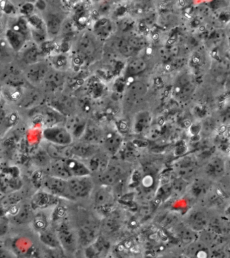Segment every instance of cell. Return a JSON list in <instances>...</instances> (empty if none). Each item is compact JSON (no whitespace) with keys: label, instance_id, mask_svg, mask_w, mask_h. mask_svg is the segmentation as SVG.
I'll use <instances>...</instances> for the list:
<instances>
[{"label":"cell","instance_id":"6da1fadb","mask_svg":"<svg viewBox=\"0 0 230 258\" xmlns=\"http://www.w3.org/2000/svg\"><path fill=\"white\" fill-rule=\"evenodd\" d=\"M56 232L61 247L67 254L74 253L80 245L77 231L64 222L59 225Z\"/></svg>","mask_w":230,"mask_h":258},{"label":"cell","instance_id":"7a4b0ae2","mask_svg":"<svg viewBox=\"0 0 230 258\" xmlns=\"http://www.w3.org/2000/svg\"><path fill=\"white\" fill-rule=\"evenodd\" d=\"M67 182L69 192L74 200L88 197L94 190V182L91 176L70 178Z\"/></svg>","mask_w":230,"mask_h":258},{"label":"cell","instance_id":"3957f363","mask_svg":"<svg viewBox=\"0 0 230 258\" xmlns=\"http://www.w3.org/2000/svg\"><path fill=\"white\" fill-rule=\"evenodd\" d=\"M42 184L45 191L58 198L74 200L69 192L67 180L53 177L48 174L43 178Z\"/></svg>","mask_w":230,"mask_h":258},{"label":"cell","instance_id":"277c9868","mask_svg":"<svg viewBox=\"0 0 230 258\" xmlns=\"http://www.w3.org/2000/svg\"><path fill=\"white\" fill-rule=\"evenodd\" d=\"M43 137L45 142L60 146H70L74 142L72 136L61 125L47 127L43 130Z\"/></svg>","mask_w":230,"mask_h":258},{"label":"cell","instance_id":"5b68a950","mask_svg":"<svg viewBox=\"0 0 230 258\" xmlns=\"http://www.w3.org/2000/svg\"><path fill=\"white\" fill-rule=\"evenodd\" d=\"M96 38L94 34L84 32L77 39L75 49L81 59H92L94 57L97 50Z\"/></svg>","mask_w":230,"mask_h":258},{"label":"cell","instance_id":"8992f818","mask_svg":"<svg viewBox=\"0 0 230 258\" xmlns=\"http://www.w3.org/2000/svg\"><path fill=\"white\" fill-rule=\"evenodd\" d=\"M99 230L100 225L98 226L94 220L90 218L85 220L77 230L79 244L84 247L92 245L99 237Z\"/></svg>","mask_w":230,"mask_h":258},{"label":"cell","instance_id":"52a82bcc","mask_svg":"<svg viewBox=\"0 0 230 258\" xmlns=\"http://www.w3.org/2000/svg\"><path fill=\"white\" fill-rule=\"evenodd\" d=\"M9 247L17 258H38L39 252L33 242L25 238H15Z\"/></svg>","mask_w":230,"mask_h":258},{"label":"cell","instance_id":"ba28073f","mask_svg":"<svg viewBox=\"0 0 230 258\" xmlns=\"http://www.w3.org/2000/svg\"><path fill=\"white\" fill-rule=\"evenodd\" d=\"M52 68L51 63L45 60L30 65L25 73L26 81L31 85L41 84Z\"/></svg>","mask_w":230,"mask_h":258},{"label":"cell","instance_id":"9c48e42d","mask_svg":"<svg viewBox=\"0 0 230 258\" xmlns=\"http://www.w3.org/2000/svg\"><path fill=\"white\" fill-rule=\"evenodd\" d=\"M124 175V168L120 164L109 163L106 169L99 174V181L103 186L112 187L120 183Z\"/></svg>","mask_w":230,"mask_h":258},{"label":"cell","instance_id":"30bf717a","mask_svg":"<svg viewBox=\"0 0 230 258\" xmlns=\"http://www.w3.org/2000/svg\"><path fill=\"white\" fill-rule=\"evenodd\" d=\"M110 188L108 186L102 185L94 192L93 197L95 207L103 213L106 214V215L112 212L110 211L111 208L114 202V196Z\"/></svg>","mask_w":230,"mask_h":258},{"label":"cell","instance_id":"8fae6325","mask_svg":"<svg viewBox=\"0 0 230 258\" xmlns=\"http://www.w3.org/2000/svg\"><path fill=\"white\" fill-rule=\"evenodd\" d=\"M71 147L73 158L78 159L88 160L100 152L98 145L90 144L81 140L73 142Z\"/></svg>","mask_w":230,"mask_h":258},{"label":"cell","instance_id":"7c38bea8","mask_svg":"<svg viewBox=\"0 0 230 258\" xmlns=\"http://www.w3.org/2000/svg\"><path fill=\"white\" fill-rule=\"evenodd\" d=\"M87 125L88 124H87L86 120L83 117L72 114L66 117L63 126L72 136L73 140H74V139L80 140Z\"/></svg>","mask_w":230,"mask_h":258},{"label":"cell","instance_id":"4fadbf2b","mask_svg":"<svg viewBox=\"0 0 230 258\" xmlns=\"http://www.w3.org/2000/svg\"><path fill=\"white\" fill-rule=\"evenodd\" d=\"M59 198L45 191L39 190L32 198L31 205L34 210L47 209L51 206L57 205Z\"/></svg>","mask_w":230,"mask_h":258},{"label":"cell","instance_id":"5bb4252c","mask_svg":"<svg viewBox=\"0 0 230 258\" xmlns=\"http://www.w3.org/2000/svg\"><path fill=\"white\" fill-rule=\"evenodd\" d=\"M65 83V75L63 71L52 68L43 83L47 91L55 93L58 91L64 85Z\"/></svg>","mask_w":230,"mask_h":258},{"label":"cell","instance_id":"9a60e30c","mask_svg":"<svg viewBox=\"0 0 230 258\" xmlns=\"http://www.w3.org/2000/svg\"><path fill=\"white\" fill-rule=\"evenodd\" d=\"M64 164L70 178L91 176L92 174L87 164L78 158L65 159Z\"/></svg>","mask_w":230,"mask_h":258},{"label":"cell","instance_id":"2e32d148","mask_svg":"<svg viewBox=\"0 0 230 258\" xmlns=\"http://www.w3.org/2000/svg\"><path fill=\"white\" fill-rule=\"evenodd\" d=\"M43 148L46 151L51 160H65L73 158L71 145L60 146L46 142Z\"/></svg>","mask_w":230,"mask_h":258},{"label":"cell","instance_id":"e0dca14e","mask_svg":"<svg viewBox=\"0 0 230 258\" xmlns=\"http://www.w3.org/2000/svg\"><path fill=\"white\" fill-rule=\"evenodd\" d=\"M62 16L59 13H49L44 20L48 37L54 38L61 34L63 22Z\"/></svg>","mask_w":230,"mask_h":258},{"label":"cell","instance_id":"ac0fdd59","mask_svg":"<svg viewBox=\"0 0 230 258\" xmlns=\"http://www.w3.org/2000/svg\"><path fill=\"white\" fill-rule=\"evenodd\" d=\"M148 92V87L141 81H134L126 89V98L129 102L135 104L140 102Z\"/></svg>","mask_w":230,"mask_h":258},{"label":"cell","instance_id":"d6986e66","mask_svg":"<svg viewBox=\"0 0 230 258\" xmlns=\"http://www.w3.org/2000/svg\"><path fill=\"white\" fill-rule=\"evenodd\" d=\"M123 140L121 135L114 132H107L103 135L101 144L107 154H115L122 148Z\"/></svg>","mask_w":230,"mask_h":258},{"label":"cell","instance_id":"ffe728a7","mask_svg":"<svg viewBox=\"0 0 230 258\" xmlns=\"http://www.w3.org/2000/svg\"><path fill=\"white\" fill-rule=\"evenodd\" d=\"M42 120L47 127L60 125V123L64 122L66 117L61 114L58 111L55 110L52 107L47 106L41 110Z\"/></svg>","mask_w":230,"mask_h":258},{"label":"cell","instance_id":"44dd1931","mask_svg":"<svg viewBox=\"0 0 230 258\" xmlns=\"http://www.w3.org/2000/svg\"><path fill=\"white\" fill-rule=\"evenodd\" d=\"M88 160H89L88 164H86L90 170L91 174L94 172L98 174L102 173L110 163L108 156L104 153L100 152L88 159Z\"/></svg>","mask_w":230,"mask_h":258},{"label":"cell","instance_id":"7402d4cb","mask_svg":"<svg viewBox=\"0 0 230 258\" xmlns=\"http://www.w3.org/2000/svg\"><path fill=\"white\" fill-rule=\"evenodd\" d=\"M23 48L22 59L26 64L30 66V65L34 64V63L43 60L41 59V55L43 54L42 51L35 43H33L26 47L24 46Z\"/></svg>","mask_w":230,"mask_h":258},{"label":"cell","instance_id":"603a6c76","mask_svg":"<svg viewBox=\"0 0 230 258\" xmlns=\"http://www.w3.org/2000/svg\"><path fill=\"white\" fill-rule=\"evenodd\" d=\"M5 36L10 47L16 51H21L28 41L27 38L21 33L10 28L6 30Z\"/></svg>","mask_w":230,"mask_h":258},{"label":"cell","instance_id":"cb8c5ba5","mask_svg":"<svg viewBox=\"0 0 230 258\" xmlns=\"http://www.w3.org/2000/svg\"><path fill=\"white\" fill-rule=\"evenodd\" d=\"M113 26L110 20L102 18L94 26V35L100 39H108L112 33Z\"/></svg>","mask_w":230,"mask_h":258},{"label":"cell","instance_id":"d4e9b609","mask_svg":"<svg viewBox=\"0 0 230 258\" xmlns=\"http://www.w3.org/2000/svg\"><path fill=\"white\" fill-rule=\"evenodd\" d=\"M47 174L62 179L68 180L70 176L65 168L64 160H51L47 167Z\"/></svg>","mask_w":230,"mask_h":258},{"label":"cell","instance_id":"484cf974","mask_svg":"<svg viewBox=\"0 0 230 258\" xmlns=\"http://www.w3.org/2000/svg\"><path fill=\"white\" fill-rule=\"evenodd\" d=\"M121 226L120 215L115 212H111L107 214L101 223V228L108 233L118 231Z\"/></svg>","mask_w":230,"mask_h":258},{"label":"cell","instance_id":"4316f807","mask_svg":"<svg viewBox=\"0 0 230 258\" xmlns=\"http://www.w3.org/2000/svg\"><path fill=\"white\" fill-rule=\"evenodd\" d=\"M112 48L125 57H132L136 53V50L129 43L127 39L124 37H116L111 41Z\"/></svg>","mask_w":230,"mask_h":258},{"label":"cell","instance_id":"83f0119b","mask_svg":"<svg viewBox=\"0 0 230 258\" xmlns=\"http://www.w3.org/2000/svg\"><path fill=\"white\" fill-rule=\"evenodd\" d=\"M148 63L141 57H133L126 67V73L130 76H137L146 70Z\"/></svg>","mask_w":230,"mask_h":258},{"label":"cell","instance_id":"f1b7e54d","mask_svg":"<svg viewBox=\"0 0 230 258\" xmlns=\"http://www.w3.org/2000/svg\"><path fill=\"white\" fill-rule=\"evenodd\" d=\"M103 134L98 127L93 125H87L83 134L81 141L90 143V144L99 145V143L102 142Z\"/></svg>","mask_w":230,"mask_h":258},{"label":"cell","instance_id":"f546056e","mask_svg":"<svg viewBox=\"0 0 230 258\" xmlns=\"http://www.w3.org/2000/svg\"><path fill=\"white\" fill-rule=\"evenodd\" d=\"M35 215L31 204H24L14 216V221L19 224L29 223L33 221Z\"/></svg>","mask_w":230,"mask_h":258},{"label":"cell","instance_id":"4dcf8cb0","mask_svg":"<svg viewBox=\"0 0 230 258\" xmlns=\"http://www.w3.org/2000/svg\"><path fill=\"white\" fill-rule=\"evenodd\" d=\"M188 227L193 231H201L207 224L205 214L201 212H194L188 216L187 219Z\"/></svg>","mask_w":230,"mask_h":258},{"label":"cell","instance_id":"1f68e13d","mask_svg":"<svg viewBox=\"0 0 230 258\" xmlns=\"http://www.w3.org/2000/svg\"><path fill=\"white\" fill-rule=\"evenodd\" d=\"M39 239L49 249H56L61 247L57 232L48 229L39 233Z\"/></svg>","mask_w":230,"mask_h":258},{"label":"cell","instance_id":"d6a6232c","mask_svg":"<svg viewBox=\"0 0 230 258\" xmlns=\"http://www.w3.org/2000/svg\"><path fill=\"white\" fill-rule=\"evenodd\" d=\"M21 100V102L20 104L21 106L25 108H31L41 102L42 100V95L39 91L31 89L29 92L27 93V94L23 95Z\"/></svg>","mask_w":230,"mask_h":258},{"label":"cell","instance_id":"836d02e7","mask_svg":"<svg viewBox=\"0 0 230 258\" xmlns=\"http://www.w3.org/2000/svg\"><path fill=\"white\" fill-rule=\"evenodd\" d=\"M10 29L21 33L23 36L29 40L31 37V29H30L29 23H28L27 18L21 17L18 18Z\"/></svg>","mask_w":230,"mask_h":258},{"label":"cell","instance_id":"e575fe53","mask_svg":"<svg viewBox=\"0 0 230 258\" xmlns=\"http://www.w3.org/2000/svg\"><path fill=\"white\" fill-rule=\"evenodd\" d=\"M151 117L148 112H142L137 115L135 129L137 132H143L148 128L150 124Z\"/></svg>","mask_w":230,"mask_h":258},{"label":"cell","instance_id":"d590c367","mask_svg":"<svg viewBox=\"0 0 230 258\" xmlns=\"http://www.w3.org/2000/svg\"><path fill=\"white\" fill-rule=\"evenodd\" d=\"M32 223H33L34 229L39 233L45 231L48 227V221H47L46 216L43 214H36L34 216Z\"/></svg>","mask_w":230,"mask_h":258},{"label":"cell","instance_id":"8d00e7d4","mask_svg":"<svg viewBox=\"0 0 230 258\" xmlns=\"http://www.w3.org/2000/svg\"><path fill=\"white\" fill-rule=\"evenodd\" d=\"M35 161L37 165L43 166V167H48L50 164L51 158L47 154L44 149L39 151L35 156Z\"/></svg>","mask_w":230,"mask_h":258},{"label":"cell","instance_id":"74e56055","mask_svg":"<svg viewBox=\"0 0 230 258\" xmlns=\"http://www.w3.org/2000/svg\"><path fill=\"white\" fill-rule=\"evenodd\" d=\"M8 88L5 89V94L7 98L13 101L21 100L23 95V89L22 87L8 86Z\"/></svg>","mask_w":230,"mask_h":258},{"label":"cell","instance_id":"f35d334b","mask_svg":"<svg viewBox=\"0 0 230 258\" xmlns=\"http://www.w3.org/2000/svg\"><path fill=\"white\" fill-rule=\"evenodd\" d=\"M224 167L221 161L215 160L207 167V173L211 176H219L223 173Z\"/></svg>","mask_w":230,"mask_h":258},{"label":"cell","instance_id":"ab89813d","mask_svg":"<svg viewBox=\"0 0 230 258\" xmlns=\"http://www.w3.org/2000/svg\"><path fill=\"white\" fill-rule=\"evenodd\" d=\"M127 40L136 51L140 50L146 46V41L142 37L133 35L127 39Z\"/></svg>","mask_w":230,"mask_h":258},{"label":"cell","instance_id":"60d3db41","mask_svg":"<svg viewBox=\"0 0 230 258\" xmlns=\"http://www.w3.org/2000/svg\"><path fill=\"white\" fill-rule=\"evenodd\" d=\"M45 258H69V254L61 247L56 249H49L45 253Z\"/></svg>","mask_w":230,"mask_h":258},{"label":"cell","instance_id":"b9f144b4","mask_svg":"<svg viewBox=\"0 0 230 258\" xmlns=\"http://www.w3.org/2000/svg\"><path fill=\"white\" fill-rule=\"evenodd\" d=\"M0 258H17L7 244L0 240Z\"/></svg>","mask_w":230,"mask_h":258},{"label":"cell","instance_id":"7bdbcfd3","mask_svg":"<svg viewBox=\"0 0 230 258\" xmlns=\"http://www.w3.org/2000/svg\"><path fill=\"white\" fill-rule=\"evenodd\" d=\"M11 49H12L11 47H10L6 39H0V58L9 55Z\"/></svg>","mask_w":230,"mask_h":258},{"label":"cell","instance_id":"ee69618b","mask_svg":"<svg viewBox=\"0 0 230 258\" xmlns=\"http://www.w3.org/2000/svg\"><path fill=\"white\" fill-rule=\"evenodd\" d=\"M193 230L188 228H181L178 231V235L183 241H189L193 235Z\"/></svg>","mask_w":230,"mask_h":258},{"label":"cell","instance_id":"f6af8a7d","mask_svg":"<svg viewBox=\"0 0 230 258\" xmlns=\"http://www.w3.org/2000/svg\"><path fill=\"white\" fill-rule=\"evenodd\" d=\"M34 5L31 3H27L21 7V13L22 17L27 18L33 15Z\"/></svg>","mask_w":230,"mask_h":258},{"label":"cell","instance_id":"bcb514c9","mask_svg":"<svg viewBox=\"0 0 230 258\" xmlns=\"http://www.w3.org/2000/svg\"><path fill=\"white\" fill-rule=\"evenodd\" d=\"M5 27L3 22L0 21V39L3 38V35H5Z\"/></svg>","mask_w":230,"mask_h":258},{"label":"cell","instance_id":"7dc6e473","mask_svg":"<svg viewBox=\"0 0 230 258\" xmlns=\"http://www.w3.org/2000/svg\"><path fill=\"white\" fill-rule=\"evenodd\" d=\"M194 62L197 63L198 62V61H199V59L198 58V57H195V59H193Z\"/></svg>","mask_w":230,"mask_h":258}]
</instances>
